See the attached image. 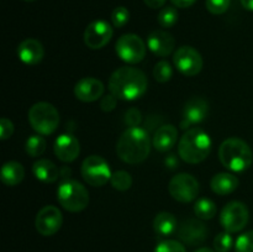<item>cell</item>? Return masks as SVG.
<instances>
[{
  "label": "cell",
  "instance_id": "cell-28",
  "mask_svg": "<svg viewBox=\"0 0 253 252\" xmlns=\"http://www.w3.org/2000/svg\"><path fill=\"white\" fill-rule=\"evenodd\" d=\"M178 19H179V14H178V10L174 6H166L158 12V24L161 25L165 29H169L173 27L177 24Z\"/></svg>",
  "mask_w": 253,
  "mask_h": 252
},
{
  "label": "cell",
  "instance_id": "cell-15",
  "mask_svg": "<svg viewBox=\"0 0 253 252\" xmlns=\"http://www.w3.org/2000/svg\"><path fill=\"white\" fill-rule=\"evenodd\" d=\"M209 113V104L204 98L200 96H193L187 101L183 111V120L180 126L182 128L189 127L190 125L200 124L205 120Z\"/></svg>",
  "mask_w": 253,
  "mask_h": 252
},
{
  "label": "cell",
  "instance_id": "cell-7",
  "mask_svg": "<svg viewBox=\"0 0 253 252\" xmlns=\"http://www.w3.org/2000/svg\"><path fill=\"white\" fill-rule=\"evenodd\" d=\"M82 177L93 187H103L110 182L113 175L109 163L101 156L91 155L86 157L82 163Z\"/></svg>",
  "mask_w": 253,
  "mask_h": 252
},
{
  "label": "cell",
  "instance_id": "cell-4",
  "mask_svg": "<svg viewBox=\"0 0 253 252\" xmlns=\"http://www.w3.org/2000/svg\"><path fill=\"white\" fill-rule=\"evenodd\" d=\"M219 158L221 165L232 172H244L251 167L253 152L249 143L237 137H230L220 145Z\"/></svg>",
  "mask_w": 253,
  "mask_h": 252
},
{
  "label": "cell",
  "instance_id": "cell-22",
  "mask_svg": "<svg viewBox=\"0 0 253 252\" xmlns=\"http://www.w3.org/2000/svg\"><path fill=\"white\" fill-rule=\"evenodd\" d=\"M32 172L36 179L43 183H54L59 178L58 167L49 160H39L32 166Z\"/></svg>",
  "mask_w": 253,
  "mask_h": 252
},
{
  "label": "cell",
  "instance_id": "cell-38",
  "mask_svg": "<svg viewBox=\"0 0 253 252\" xmlns=\"http://www.w3.org/2000/svg\"><path fill=\"white\" fill-rule=\"evenodd\" d=\"M170 1H172V4L174 6L180 7V9H187V7H190L192 5H194L197 0H170Z\"/></svg>",
  "mask_w": 253,
  "mask_h": 252
},
{
  "label": "cell",
  "instance_id": "cell-21",
  "mask_svg": "<svg viewBox=\"0 0 253 252\" xmlns=\"http://www.w3.org/2000/svg\"><path fill=\"white\" fill-rule=\"evenodd\" d=\"M240 184V180L236 175L231 173H217L211 178L210 187L212 192L217 195H227L237 189Z\"/></svg>",
  "mask_w": 253,
  "mask_h": 252
},
{
  "label": "cell",
  "instance_id": "cell-16",
  "mask_svg": "<svg viewBox=\"0 0 253 252\" xmlns=\"http://www.w3.org/2000/svg\"><path fill=\"white\" fill-rule=\"evenodd\" d=\"M104 86L103 82L94 77H85L82 78L74 86V95L78 100L84 103H93L103 98Z\"/></svg>",
  "mask_w": 253,
  "mask_h": 252
},
{
  "label": "cell",
  "instance_id": "cell-11",
  "mask_svg": "<svg viewBox=\"0 0 253 252\" xmlns=\"http://www.w3.org/2000/svg\"><path fill=\"white\" fill-rule=\"evenodd\" d=\"M173 62L178 71L185 77H194L203 69V57L194 47L182 46L175 51Z\"/></svg>",
  "mask_w": 253,
  "mask_h": 252
},
{
  "label": "cell",
  "instance_id": "cell-35",
  "mask_svg": "<svg viewBox=\"0 0 253 252\" xmlns=\"http://www.w3.org/2000/svg\"><path fill=\"white\" fill-rule=\"evenodd\" d=\"M142 121V114L138 109L131 108L125 115V123L128 127H137Z\"/></svg>",
  "mask_w": 253,
  "mask_h": 252
},
{
  "label": "cell",
  "instance_id": "cell-42",
  "mask_svg": "<svg viewBox=\"0 0 253 252\" xmlns=\"http://www.w3.org/2000/svg\"><path fill=\"white\" fill-rule=\"evenodd\" d=\"M195 252H216V251H214V250L211 249H208V247H202V249H199Z\"/></svg>",
  "mask_w": 253,
  "mask_h": 252
},
{
  "label": "cell",
  "instance_id": "cell-41",
  "mask_svg": "<svg viewBox=\"0 0 253 252\" xmlns=\"http://www.w3.org/2000/svg\"><path fill=\"white\" fill-rule=\"evenodd\" d=\"M167 165L169 166V167H172V166H170V165H173V167H174V165H175L174 155H170L169 157H168V160H167Z\"/></svg>",
  "mask_w": 253,
  "mask_h": 252
},
{
  "label": "cell",
  "instance_id": "cell-18",
  "mask_svg": "<svg viewBox=\"0 0 253 252\" xmlns=\"http://www.w3.org/2000/svg\"><path fill=\"white\" fill-rule=\"evenodd\" d=\"M147 46L152 53L158 57H167L173 52L175 40L172 34L163 30L152 31L147 37Z\"/></svg>",
  "mask_w": 253,
  "mask_h": 252
},
{
  "label": "cell",
  "instance_id": "cell-29",
  "mask_svg": "<svg viewBox=\"0 0 253 252\" xmlns=\"http://www.w3.org/2000/svg\"><path fill=\"white\" fill-rule=\"evenodd\" d=\"M153 77L158 83H167L173 77V68L168 61H160L153 68Z\"/></svg>",
  "mask_w": 253,
  "mask_h": 252
},
{
  "label": "cell",
  "instance_id": "cell-40",
  "mask_svg": "<svg viewBox=\"0 0 253 252\" xmlns=\"http://www.w3.org/2000/svg\"><path fill=\"white\" fill-rule=\"evenodd\" d=\"M242 6L249 11H253V0H241Z\"/></svg>",
  "mask_w": 253,
  "mask_h": 252
},
{
  "label": "cell",
  "instance_id": "cell-17",
  "mask_svg": "<svg viewBox=\"0 0 253 252\" xmlns=\"http://www.w3.org/2000/svg\"><path fill=\"white\" fill-rule=\"evenodd\" d=\"M53 151L62 162H73L81 153V143L72 133H62L54 141Z\"/></svg>",
  "mask_w": 253,
  "mask_h": 252
},
{
  "label": "cell",
  "instance_id": "cell-43",
  "mask_svg": "<svg viewBox=\"0 0 253 252\" xmlns=\"http://www.w3.org/2000/svg\"><path fill=\"white\" fill-rule=\"evenodd\" d=\"M24 1H29L30 2V1H35V0H24Z\"/></svg>",
  "mask_w": 253,
  "mask_h": 252
},
{
  "label": "cell",
  "instance_id": "cell-33",
  "mask_svg": "<svg viewBox=\"0 0 253 252\" xmlns=\"http://www.w3.org/2000/svg\"><path fill=\"white\" fill-rule=\"evenodd\" d=\"M155 252H187L183 244L175 240H166L156 246Z\"/></svg>",
  "mask_w": 253,
  "mask_h": 252
},
{
  "label": "cell",
  "instance_id": "cell-10",
  "mask_svg": "<svg viewBox=\"0 0 253 252\" xmlns=\"http://www.w3.org/2000/svg\"><path fill=\"white\" fill-rule=\"evenodd\" d=\"M116 53L124 62L136 64L146 56V44L140 36L135 34L123 35L116 41Z\"/></svg>",
  "mask_w": 253,
  "mask_h": 252
},
{
  "label": "cell",
  "instance_id": "cell-23",
  "mask_svg": "<svg viewBox=\"0 0 253 252\" xmlns=\"http://www.w3.org/2000/svg\"><path fill=\"white\" fill-rule=\"evenodd\" d=\"M25 177V169L21 163L16 161H9L4 163L0 173V179L7 187H15L22 182Z\"/></svg>",
  "mask_w": 253,
  "mask_h": 252
},
{
  "label": "cell",
  "instance_id": "cell-36",
  "mask_svg": "<svg viewBox=\"0 0 253 252\" xmlns=\"http://www.w3.org/2000/svg\"><path fill=\"white\" fill-rule=\"evenodd\" d=\"M12 133H14V124H12V121L6 118H2L0 120V138L5 141L11 137Z\"/></svg>",
  "mask_w": 253,
  "mask_h": 252
},
{
  "label": "cell",
  "instance_id": "cell-8",
  "mask_svg": "<svg viewBox=\"0 0 253 252\" xmlns=\"http://www.w3.org/2000/svg\"><path fill=\"white\" fill-rule=\"evenodd\" d=\"M250 219L249 208L242 202H234L227 203L221 210L220 214V222L225 231L227 232H239L246 227L247 222Z\"/></svg>",
  "mask_w": 253,
  "mask_h": 252
},
{
  "label": "cell",
  "instance_id": "cell-37",
  "mask_svg": "<svg viewBox=\"0 0 253 252\" xmlns=\"http://www.w3.org/2000/svg\"><path fill=\"white\" fill-rule=\"evenodd\" d=\"M119 99L116 96H114L113 94H108V95H104L100 100V109L105 113H110L114 109L116 108V104H118Z\"/></svg>",
  "mask_w": 253,
  "mask_h": 252
},
{
  "label": "cell",
  "instance_id": "cell-27",
  "mask_svg": "<svg viewBox=\"0 0 253 252\" xmlns=\"http://www.w3.org/2000/svg\"><path fill=\"white\" fill-rule=\"evenodd\" d=\"M110 184L114 189L119 190V192H126L132 185V177L126 170H116L111 175Z\"/></svg>",
  "mask_w": 253,
  "mask_h": 252
},
{
  "label": "cell",
  "instance_id": "cell-19",
  "mask_svg": "<svg viewBox=\"0 0 253 252\" xmlns=\"http://www.w3.org/2000/svg\"><path fill=\"white\" fill-rule=\"evenodd\" d=\"M17 56L22 63L35 66L43 59L44 48L39 40L26 39L17 47Z\"/></svg>",
  "mask_w": 253,
  "mask_h": 252
},
{
  "label": "cell",
  "instance_id": "cell-14",
  "mask_svg": "<svg viewBox=\"0 0 253 252\" xmlns=\"http://www.w3.org/2000/svg\"><path fill=\"white\" fill-rule=\"evenodd\" d=\"M178 236L189 246L202 245L208 237V227L200 219H187L178 227Z\"/></svg>",
  "mask_w": 253,
  "mask_h": 252
},
{
  "label": "cell",
  "instance_id": "cell-39",
  "mask_svg": "<svg viewBox=\"0 0 253 252\" xmlns=\"http://www.w3.org/2000/svg\"><path fill=\"white\" fill-rule=\"evenodd\" d=\"M143 1L151 9H158V7H162L167 0H143Z\"/></svg>",
  "mask_w": 253,
  "mask_h": 252
},
{
  "label": "cell",
  "instance_id": "cell-13",
  "mask_svg": "<svg viewBox=\"0 0 253 252\" xmlns=\"http://www.w3.org/2000/svg\"><path fill=\"white\" fill-rule=\"evenodd\" d=\"M63 222L61 210L53 205H46L37 212L35 225L42 236H52L59 231Z\"/></svg>",
  "mask_w": 253,
  "mask_h": 252
},
{
  "label": "cell",
  "instance_id": "cell-24",
  "mask_svg": "<svg viewBox=\"0 0 253 252\" xmlns=\"http://www.w3.org/2000/svg\"><path fill=\"white\" fill-rule=\"evenodd\" d=\"M153 229L161 236H170L178 229V222L174 215L168 211H161L153 220Z\"/></svg>",
  "mask_w": 253,
  "mask_h": 252
},
{
  "label": "cell",
  "instance_id": "cell-6",
  "mask_svg": "<svg viewBox=\"0 0 253 252\" xmlns=\"http://www.w3.org/2000/svg\"><path fill=\"white\" fill-rule=\"evenodd\" d=\"M29 123L40 135H51L59 125V113L52 104L40 101L30 108Z\"/></svg>",
  "mask_w": 253,
  "mask_h": 252
},
{
  "label": "cell",
  "instance_id": "cell-31",
  "mask_svg": "<svg viewBox=\"0 0 253 252\" xmlns=\"http://www.w3.org/2000/svg\"><path fill=\"white\" fill-rule=\"evenodd\" d=\"M130 20V11L125 6H118L111 12V22L115 27L121 29L125 26Z\"/></svg>",
  "mask_w": 253,
  "mask_h": 252
},
{
  "label": "cell",
  "instance_id": "cell-26",
  "mask_svg": "<svg viewBox=\"0 0 253 252\" xmlns=\"http://www.w3.org/2000/svg\"><path fill=\"white\" fill-rule=\"evenodd\" d=\"M47 147V142L42 136L32 135L30 136L25 143V150L26 153L31 157H40L44 153Z\"/></svg>",
  "mask_w": 253,
  "mask_h": 252
},
{
  "label": "cell",
  "instance_id": "cell-30",
  "mask_svg": "<svg viewBox=\"0 0 253 252\" xmlns=\"http://www.w3.org/2000/svg\"><path fill=\"white\" fill-rule=\"evenodd\" d=\"M234 245L231 232H220L214 239V249L216 252H229Z\"/></svg>",
  "mask_w": 253,
  "mask_h": 252
},
{
  "label": "cell",
  "instance_id": "cell-32",
  "mask_svg": "<svg viewBox=\"0 0 253 252\" xmlns=\"http://www.w3.org/2000/svg\"><path fill=\"white\" fill-rule=\"evenodd\" d=\"M236 252H253V230L240 235L235 244Z\"/></svg>",
  "mask_w": 253,
  "mask_h": 252
},
{
  "label": "cell",
  "instance_id": "cell-25",
  "mask_svg": "<svg viewBox=\"0 0 253 252\" xmlns=\"http://www.w3.org/2000/svg\"><path fill=\"white\" fill-rule=\"evenodd\" d=\"M194 212L198 219L210 220L216 215V205L211 199L202 198L194 205Z\"/></svg>",
  "mask_w": 253,
  "mask_h": 252
},
{
  "label": "cell",
  "instance_id": "cell-1",
  "mask_svg": "<svg viewBox=\"0 0 253 252\" xmlns=\"http://www.w3.org/2000/svg\"><path fill=\"white\" fill-rule=\"evenodd\" d=\"M147 88V77L135 67H121L109 79V90L119 100H137L146 93Z\"/></svg>",
  "mask_w": 253,
  "mask_h": 252
},
{
  "label": "cell",
  "instance_id": "cell-9",
  "mask_svg": "<svg viewBox=\"0 0 253 252\" xmlns=\"http://www.w3.org/2000/svg\"><path fill=\"white\" fill-rule=\"evenodd\" d=\"M168 192L179 203H190L199 194V182L188 173H179L170 179Z\"/></svg>",
  "mask_w": 253,
  "mask_h": 252
},
{
  "label": "cell",
  "instance_id": "cell-12",
  "mask_svg": "<svg viewBox=\"0 0 253 252\" xmlns=\"http://www.w3.org/2000/svg\"><path fill=\"white\" fill-rule=\"evenodd\" d=\"M113 27L105 20H95L86 26L84 31V42L91 49H100L110 42Z\"/></svg>",
  "mask_w": 253,
  "mask_h": 252
},
{
  "label": "cell",
  "instance_id": "cell-34",
  "mask_svg": "<svg viewBox=\"0 0 253 252\" xmlns=\"http://www.w3.org/2000/svg\"><path fill=\"white\" fill-rule=\"evenodd\" d=\"M230 2L231 0H207L205 5H207L209 12L214 15H221L227 11V9L230 7Z\"/></svg>",
  "mask_w": 253,
  "mask_h": 252
},
{
  "label": "cell",
  "instance_id": "cell-3",
  "mask_svg": "<svg viewBox=\"0 0 253 252\" xmlns=\"http://www.w3.org/2000/svg\"><path fill=\"white\" fill-rule=\"evenodd\" d=\"M211 151V138L199 127L185 131L178 143V153L184 162L198 165L209 156Z\"/></svg>",
  "mask_w": 253,
  "mask_h": 252
},
{
  "label": "cell",
  "instance_id": "cell-20",
  "mask_svg": "<svg viewBox=\"0 0 253 252\" xmlns=\"http://www.w3.org/2000/svg\"><path fill=\"white\" fill-rule=\"evenodd\" d=\"M178 140V128L172 124L162 125L157 128L153 136V147L160 152L172 150Z\"/></svg>",
  "mask_w": 253,
  "mask_h": 252
},
{
  "label": "cell",
  "instance_id": "cell-5",
  "mask_svg": "<svg viewBox=\"0 0 253 252\" xmlns=\"http://www.w3.org/2000/svg\"><path fill=\"white\" fill-rule=\"evenodd\" d=\"M57 199L63 209L71 212H79L85 209L90 202L89 192L82 183L67 179L57 189Z\"/></svg>",
  "mask_w": 253,
  "mask_h": 252
},
{
  "label": "cell",
  "instance_id": "cell-2",
  "mask_svg": "<svg viewBox=\"0 0 253 252\" xmlns=\"http://www.w3.org/2000/svg\"><path fill=\"white\" fill-rule=\"evenodd\" d=\"M151 140L147 131L142 127H128L121 133L116 145L119 158L128 165H138L148 157Z\"/></svg>",
  "mask_w": 253,
  "mask_h": 252
}]
</instances>
